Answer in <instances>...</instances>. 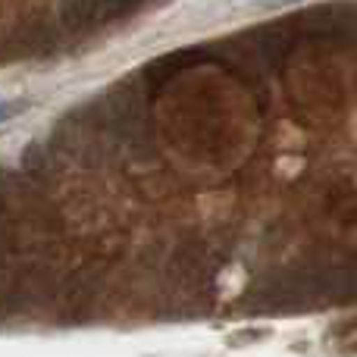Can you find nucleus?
<instances>
[{
    "label": "nucleus",
    "mask_w": 357,
    "mask_h": 357,
    "mask_svg": "<svg viewBox=\"0 0 357 357\" xmlns=\"http://www.w3.org/2000/svg\"><path fill=\"white\" fill-rule=\"evenodd\" d=\"M291 3H301V0H254V6H260V10H282Z\"/></svg>",
    "instance_id": "obj_1"
}]
</instances>
